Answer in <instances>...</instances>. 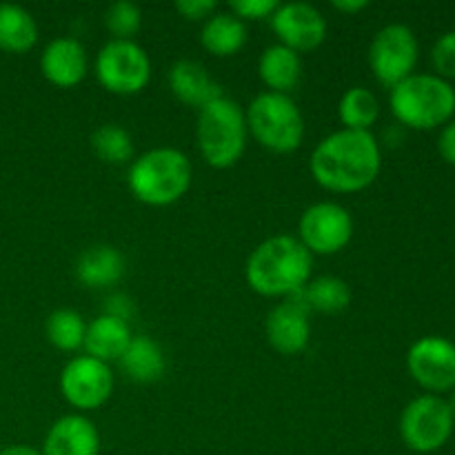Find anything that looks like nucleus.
<instances>
[{
  "mask_svg": "<svg viewBox=\"0 0 455 455\" xmlns=\"http://www.w3.org/2000/svg\"><path fill=\"white\" fill-rule=\"evenodd\" d=\"M382 169L380 142L371 132H338L314 147L309 172L323 189L331 194H358L371 187Z\"/></svg>",
  "mask_w": 455,
  "mask_h": 455,
  "instance_id": "nucleus-1",
  "label": "nucleus"
},
{
  "mask_svg": "<svg viewBox=\"0 0 455 455\" xmlns=\"http://www.w3.org/2000/svg\"><path fill=\"white\" fill-rule=\"evenodd\" d=\"M247 284L262 298L300 296L314 278V256L291 234L262 240L244 265Z\"/></svg>",
  "mask_w": 455,
  "mask_h": 455,
  "instance_id": "nucleus-2",
  "label": "nucleus"
},
{
  "mask_svg": "<svg viewBox=\"0 0 455 455\" xmlns=\"http://www.w3.org/2000/svg\"><path fill=\"white\" fill-rule=\"evenodd\" d=\"M194 180V167L185 151L176 147H154L132 160L127 187L133 198L149 207L178 203Z\"/></svg>",
  "mask_w": 455,
  "mask_h": 455,
  "instance_id": "nucleus-3",
  "label": "nucleus"
},
{
  "mask_svg": "<svg viewBox=\"0 0 455 455\" xmlns=\"http://www.w3.org/2000/svg\"><path fill=\"white\" fill-rule=\"evenodd\" d=\"M196 140L200 156L213 169H231L247 151L249 129L238 100L222 96L198 111Z\"/></svg>",
  "mask_w": 455,
  "mask_h": 455,
  "instance_id": "nucleus-4",
  "label": "nucleus"
},
{
  "mask_svg": "<svg viewBox=\"0 0 455 455\" xmlns=\"http://www.w3.org/2000/svg\"><path fill=\"white\" fill-rule=\"evenodd\" d=\"M391 114L400 124L416 132L447 124L455 114V89L435 74H413L389 93Z\"/></svg>",
  "mask_w": 455,
  "mask_h": 455,
  "instance_id": "nucleus-5",
  "label": "nucleus"
},
{
  "mask_svg": "<svg viewBox=\"0 0 455 455\" xmlns=\"http://www.w3.org/2000/svg\"><path fill=\"white\" fill-rule=\"evenodd\" d=\"M249 136L271 154H293L305 140V116L291 96L260 92L244 109Z\"/></svg>",
  "mask_w": 455,
  "mask_h": 455,
  "instance_id": "nucleus-6",
  "label": "nucleus"
},
{
  "mask_svg": "<svg viewBox=\"0 0 455 455\" xmlns=\"http://www.w3.org/2000/svg\"><path fill=\"white\" fill-rule=\"evenodd\" d=\"M98 84L114 96H136L151 80V58L136 40H107L96 53Z\"/></svg>",
  "mask_w": 455,
  "mask_h": 455,
  "instance_id": "nucleus-7",
  "label": "nucleus"
},
{
  "mask_svg": "<svg viewBox=\"0 0 455 455\" xmlns=\"http://www.w3.org/2000/svg\"><path fill=\"white\" fill-rule=\"evenodd\" d=\"M418 58H420V44L416 34L403 22L385 25L369 43L367 60L371 74L387 89H394L395 84L416 74Z\"/></svg>",
  "mask_w": 455,
  "mask_h": 455,
  "instance_id": "nucleus-8",
  "label": "nucleus"
},
{
  "mask_svg": "<svg viewBox=\"0 0 455 455\" xmlns=\"http://www.w3.org/2000/svg\"><path fill=\"white\" fill-rule=\"evenodd\" d=\"M455 416L440 395L425 394L411 400L400 416V438L411 451L434 453L449 443Z\"/></svg>",
  "mask_w": 455,
  "mask_h": 455,
  "instance_id": "nucleus-9",
  "label": "nucleus"
},
{
  "mask_svg": "<svg viewBox=\"0 0 455 455\" xmlns=\"http://www.w3.org/2000/svg\"><path fill=\"white\" fill-rule=\"evenodd\" d=\"M296 238L311 256L340 253L354 238V216L345 204L333 200L314 203L302 212Z\"/></svg>",
  "mask_w": 455,
  "mask_h": 455,
  "instance_id": "nucleus-10",
  "label": "nucleus"
},
{
  "mask_svg": "<svg viewBox=\"0 0 455 455\" xmlns=\"http://www.w3.org/2000/svg\"><path fill=\"white\" fill-rule=\"evenodd\" d=\"M60 394L78 413L96 411L114 394V371L92 355H76L60 371Z\"/></svg>",
  "mask_w": 455,
  "mask_h": 455,
  "instance_id": "nucleus-11",
  "label": "nucleus"
},
{
  "mask_svg": "<svg viewBox=\"0 0 455 455\" xmlns=\"http://www.w3.org/2000/svg\"><path fill=\"white\" fill-rule=\"evenodd\" d=\"M407 369L413 380L429 394L455 389V345L443 336H425L411 345Z\"/></svg>",
  "mask_w": 455,
  "mask_h": 455,
  "instance_id": "nucleus-12",
  "label": "nucleus"
},
{
  "mask_svg": "<svg viewBox=\"0 0 455 455\" xmlns=\"http://www.w3.org/2000/svg\"><path fill=\"white\" fill-rule=\"evenodd\" d=\"M278 44L296 53L315 52L327 38V18L309 3H280L269 18Z\"/></svg>",
  "mask_w": 455,
  "mask_h": 455,
  "instance_id": "nucleus-13",
  "label": "nucleus"
},
{
  "mask_svg": "<svg viewBox=\"0 0 455 455\" xmlns=\"http://www.w3.org/2000/svg\"><path fill=\"white\" fill-rule=\"evenodd\" d=\"M267 340L280 355H298L309 347L311 311L300 296L284 298L269 311L265 323Z\"/></svg>",
  "mask_w": 455,
  "mask_h": 455,
  "instance_id": "nucleus-14",
  "label": "nucleus"
},
{
  "mask_svg": "<svg viewBox=\"0 0 455 455\" xmlns=\"http://www.w3.org/2000/svg\"><path fill=\"white\" fill-rule=\"evenodd\" d=\"M40 71L53 87H78L89 74L87 49L74 36H58L40 53Z\"/></svg>",
  "mask_w": 455,
  "mask_h": 455,
  "instance_id": "nucleus-15",
  "label": "nucleus"
},
{
  "mask_svg": "<svg viewBox=\"0 0 455 455\" xmlns=\"http://www.w3.org/2000/svg\"><path fill=\"white\" fill-rule=\"evenodd\" d=\"M100 431L84 413H67L49 427L44 435V455H100Z\"/></svg>",
  "mask_w": 455,
  "mask_h": 455,
  "instance_id": "nucleus-16",
  "label": "nucleus"
},
{
  "mask_svg": "<svg viewBox=\"0 0 455 455\" xmlns=\"http://www.w3.org/2000/svg\"><path fill=\"white\" fill-rule=\"evenodd\" d=\"M167 83L173 96L187 107L203 109L209 102L222 98V84L207 71V67L198 60L182 58L176 60L167 71Z\"/></svg>",
  "mask_w": 455,
  "mask_h": 455,
  "instance_id": "nucleus-17",
  "label": "nucleus"
},
{
  "mask_svg": "<svg viewBox=\"0 0 455 455\" xmlns=\"http://www.w3.org/2000/svg\"><path fill=\"white\" fill-rule=\"evenodd\" d=\"M127 258L114 244H93L76 260V278L87 289H111L124 278Z\"/></svg>",
  "mask_w": 455,
  "mask_h": 455,
  "instance_id": "nucleus-18",
  "label": "nucleus"
},
{
  "mask_svg": "<svg viewBox=\"0 0 455 455\" xmlns=\"http://www.w3.org/2000/svg\"><path fill=\"white\" fill-rule=\"evenodd\" d=\"M133 333L129 323L114 318V315L100 314L87 323V333H84V355L100 360V363H118L127 351Z\"/></svg>",
  "mask_w": 455,
  "mask_h": 455,
  "instance_id": "nucleus-19",
  "label": "nucleus"
},
{
  "mask_svg": "<svg viewBox=\"0 0 455 455\" xmlns=\"http://www.w3.org/2000/svg\"><path fill=\"white\" fill-rule=\"evenodd\" d=\"M258 76L267 92L291 96L302 80V58L284 44H271L258 60Z\"/></svg>",
  "mask_w": 455,
  "mask_h": 455,
  "instance_id": "nucleus-20",
  "label": "nucleus"
},
{
  "mask_svg": "<svg viewBox=\"0 0 455 455\" xmlns=\"http://www.w3.org/2000/svg\"><path fill=\"white\" fill-rule=\"evenodd\" d=\"M247 25L227 9V12H216L203 22L200 44L212 56L231 58L247 44Z\"/></svg>",
  "mask_w": 455,
  "mask_h": 455,
  "instance_id": "nucleus-21",
  "label": "nucleus"
},
{
  "mask_svg": "<svg viewBox=\"0 0 455 455\" xmlns=\"http://www.w3.org/2000/svg\"><path fill=\"white\" fill-rule=\"evenodd\" d=\"M118 363L124 376L140 385H151V382L160 380L167 369L163 347L149 336H133Z\"/></svg>",
  "mask_w": 455,
  "mask_h": 455,
  "instance_id": "nucleus-22",
  "label": "nucleus"
},
{
  "mask_svg": "<svg viewBox=\"0 0 455 455\" xmlns=\"http://www.w3.org/2000/svg\"><path fill=\"white\" fill-rule=\"evenodd\" d=\"M38 43L36 18L20 4L0 3V49L7 53H27Z\"/></svg>",
  "mask_w": 455,
  "mask_h": 455,
  "instance_id": "nucleus-23",
  "label": "nucleus"
},
{
  "mask_svg": "<svg viewBox=\"0 0 455 455\" xmlns=\"http://www.w3.org/2000/svg\"><path fill=\"white\" fill-rule=\"evenodd\" d=\"M300 298L309 307V311L329 315L342 314L351 305V287L347 280L338 275H318L309 280Z\"/></svg>",
  "mask_w": 455,
  "mask_h": 455,
  "instance_id": "nucleus-24",
  "label": "nucleus"
},
{
  "mask_svg": "<svg viewBox=\"0 0 455 455\" xmlns=\"http://www.w3.org/2000/svg\"><path fill=\"white\" fill-rule=\"evenodd\" d=\"M378 116H380V102H378L376 93L360 84L347 89L338 102V118H340L342 129L371 132Z\"/></svg>",
  "mask_w": 455,
  "mask_h": 455,
  "instance_id": "nucleus-25",
  "label": "nucleus"
},
{
  "mask_svg": "<svg viewBox=\"0 0 455 455\" xmlns=\"http://www.w3.org/2000/svg\"><path fill=\"white\" fill-rule=\"evenodd\" d=\"M92 149L96 154L98 160L107 164H132V160L136 158V145H133V138L123 124L107 123L100 127L93 129L92 133Z\"/></svg>",
  "mask_w": 455,
  "mask_h": 455,
  "instance_id": "nucleus-26",
  "label": "nucleus"
},
{
  "mask_svg": "<svg viewBox=\"0 0 455 455\" xmlns=\"http://www.w3.org/2000/svg\"><path fill=\"white\" fill-rule=\"evenodd\" d=\"M87 323L76 309H56L44 323V336L58 351L74 354L83 349Z\"/></svg>",
  "mask_w": 455,
  "mask_h": 455,
  "instance_id": "nucleus-27",
  "label": "nucleus"
},
{
  "mask_svg": "<svg viewBox=\"0 0 455 455\" xmlns=\"http://www.w3.org/2000/svg\"><path fill=\"white\" fill-rule=\"evenodd\" d=\"M102 20L111 40H133L142 27V9L132 0H116L107 7Z\"/></svg>",
  "mask_w": 455,
  "mask_h": 455,
  "instance_id": "nucleus-28",
  "label": "nucleus"
},
{
  "mask_svg": "<svg viewBox=\"0 0 455 455\" xmlns=\"http://www.w3.org/2000/svg\"><path fill=\"white\" fill-rule=\"evenodd\" d=\"M431 65L440 78H455V31H447L435 40L431 49Z\"/></svg>",
  "mask_w": 455,
  "mask_h": 455,
  "instance_id": "nucleus-29",
  "label": "nucleus"
},
{
  "mask_svg": "<svg viewBox=\"0 0 455 455\" xmlns=\"http://www.w3.org/2000/svg\"><path fill=\"white\" fill-rule=\"evenodd\" d=\"M280 3L275 0H235L229 4V12L240 20H269Z\"/></svg>",
  "mask_w": 455,
  "mask_h": 455,
  "instance_id": "nucleus-30",
  "label": "nucleus"
},
{
  "mask_svg": "<svg viewBox=\"0 0 455 455\" xmlns=\"http://www.w3.org/2000/svg\"><path fill=\"white\" fill-rule=\"evenodd\" d=\"M176 12L187 20H207L218 12L216 0H178Z\"/></svg>",
  "mask_w": 455,
  "mask_h": 455,
  "instance_id": "nucleus-31",
  "label": "nucleus"
},
{
  "mask_svg": "<svg viewBox=\"0 0 455 455\" xmlns=\"http://www.w3.org/2000/svg\"><path fill=\"white\" fill-rule=\"evenodd\" d=\"M133 311H136V307H133L132 298L124 296V293H114V296L107 298V305H105V311H102V314L114 315V318H120V320H124V323H129L133 315Z\"/></svg>",
  "mask_w": 455,
  "mask_h": 455,
  "instance_id": "nucleus-32",
  "label": "nucleus"
},
{
  "mask_svg": "<svg viewBox=\"0 0 455 455\" xmlns=\"http://www.w3.org/2000/svg\"><path fill=\"white\" fill-rule=\"evenodd\" d=\"M438 151L440 156H443V160H447L449 164L455 167V120L444 124L443 133H440L438 138Z\"/></svg>",
  "mask_w": 455,
  "mask_h": 455,
  "instance_id": "nucleus-33",
  "label": "nucleus"
},
{
  "mask_svg": "<svg viewBox=\"0 0 455 455\" xmlns=\"http://www.w3.org/2000/svg\"><path fill=\"white\" fill-rule=\"evenodd\" d=\"M331 7L338 9V12L351 13V16H354V13H360L363 9H367L369 3L367 0H333Z\"/></svg>",
  "mask_w": 455,
  "mask_h": 455,
  "instance_id": "nucleus-34",
  "label": "nucleus"
},
{
  "mask_svg": "<svg viewBox=\"0 0 455 455\" xmlns=\"http://www.w3.org/2000/svg\"><path fill=\"white\" fill-rule=\"evenodd\" d=\"M0 455H44L40 449L27 447V444H12V447H4Z\"/></svg>",
  "mask_w": 455,
  "mask_h": 455,
  "instance_id": "nucleus-35",
  "label": "nucleus"
},
{
  "mask_svg": "<svg viewBox=\"0 0 455 455\" xmlns=\"http://www.w3.org/2000/svg\"><path fill=\"white\" fill-rule=\"evenodd\" d=\"M447 403H449V407H451V411H453V416H455V389L451 391V398H449Z\"/></svg>",
  "mask_w": 455,
  "mask_h": 455,
  "instance_id": "nucleus-36",
  "label": "nucleus"
}]
</instances>
